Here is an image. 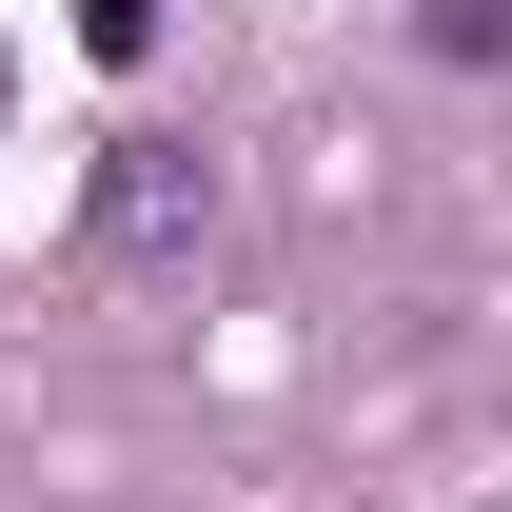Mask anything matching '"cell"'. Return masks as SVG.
I'll return each instance as SVG.
<instances>
[{"label": "cell", "mask_w": 512, "mask_h": 512, "mask_svg": "<svg viewBox=\"0 0 512 512\" xmlns=\"http://www.w3.org/2000/svg\"><path fill=\"white\" fill-rule=\"evenodd\" d=\"M197 237H217V158L197 138H99V256L119 276H178Z\"/></svg>", "instance_id": "cell-1"}, {"label": "cell", "mask_w": 512, "mask_h": 512, "mask_svg": "<svg viewBox=\"0 0 512 512\" xmlns=\"http://www.w3.org/2000/svg\"><path fill=\"white\" fill-rule=\"evenodd\" d=\"M512 40V0H434V60H493Z\"/></svg>", "instance_id": "cell-2"}, {"label": "cell", "mask_w": 512, "mask_h": 512, "mask_svg": "<svg viewBox=\"0 0 512 512\" xmlns=\"http://www.w3.org/2000/svg\"><path fill=\"white\" fill-rule=\"evenodd\" d=\"M79 40H99V60H138V40H158V0H79Z\"/></svg>", "instance_id": "cell-3"}, {"label": "cell", "mask_w": 512, "mask_h": 512, "mask_svg": "<svg viewBox=\"0 0 512 512\" xmlns=\"http://www.w3.org/2000/svg\"><path fill=\"white\" fill-rule=\"evenodd\" d=\"M0 99H20V60H0Z\"/></svg>", "instance_id": "cell-4"}]
</instances>
